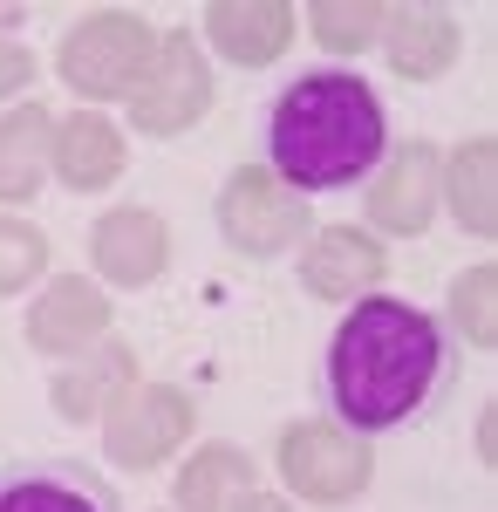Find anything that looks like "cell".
I'll return each instance as SVG.
<instances>
[{
  "mask_svg": "<svg viewBox=\"0 0 498 512\" xmlns=\"http://www.w3.org/2000/svg\"><path fill=\"white\" fill-rule=\"evenodd\" d=\"M458 383V342L437 315L396 294H362L321 355V396L335 424L355 437H383L423 424Z\"/></svg>",
  "mask_w": 498,
  "mask_h": 512,
  "instance_id": "obj_1",
  "label": "cell"
},
{
  "mask_svg": "<svg viewBox=\"0 0 498 512\" xmlns=\"http://www.w3.org/2000/svg\"><path fill=\"white\" fill-rule=\"evenodd\" d=\"M260 144L267 171L287 192H348L369 185L389 158V110L348 69H301L287 89H273Z\"/></svg>",
  "mask_w": 498,
  "mask_h": 512,
  "instance_id": "obj_2",
  "label": "cell"
},
{
  "mask_svg": "<svg viewBox=\"0 0 498 512\" xmlns=\"http://www.w3.org/2000/svg\"><path fill=\"white\" fill-rule=\"evenodd\" d=\"M151 55H157V28L144 14H130V7H96V14H82L76 28L62 35L55 76L69 82L76 96H89V103H116V96L137 89V76L151 69Z\"/></svg>",
  "mask_w": 498,
  "mask_h": 512,
  "instance_id": "obj_3",
  "label": "cell"
},
{
  "mask_svg": "<svg viewBox=\"0 0 498 512\" xmlns=\"http://www.w3.org/2000/svg\"><path fill=\"white\" fill-rule=\"evenodd\" d=\"M212 219H219L226 246H232V253H246V260H280V253H294V246L314 233L307 198L287 192L267 164H239L226 185H219Z\"/></svg>",
  "mask_w": 498,
  "mask_h": 512,
  "instance_id": "obj_4",
  "label": "cell"
},
{
  "mask_svg": "<svg viewBox=\"0 0 498 512\" xmlns=\"http://www.w3.org/2000/svg\"><path fill=\"white\" fill-rule=\"evenodd\" d=\"M273 458H280L287 492L307 499V506H348V499H362L369 478H376L369 437L342 431V424H328V417H301V424H287Z\"/></svg>",
  "mask_w": 498,
  "mask_h": 512,
  "instance_id": "obj_5",
  "label": "cell"
},
{
  "mask_svg": "<svg viewBox=\"0 0 498 512\" xmlns=\"http://www.w3.org/2000/svg\"><path fill=\"white\" fill-rule=\"evenodd\" d=\"M212 62H205V48L192 41V28H171V35H157V55L151 69L137 76V89L123 96L130 103V130H144V137H185L205 110H212Z\"/></svg>",
  "mask_w": 498,
  "mask_h": 512,
  "instance_id": "obj_6",
  "label": "cell"
},
{
  "mask_svg": "<svg viewBox=\"0 0 498 512\" xmlns=\"http://www.w3.org/2000/svg\"><path fill=\"white\" fill-rule=\"evenodd\" d=\"M198 424V403L178 383H137L103 410V451L130 472H157Z\"/></svg>",
  "mask_w": 498,
  "mask_h": 512,
  "instance_id": "obj_7",
  "label": "cell"
},
{
  "mask_svg": "<svg viewBox=\"0 0 498 512\" xmlns=\"http://www.w3.org/2000/svg\"><path fill=\"white\" fill-rule=\"evenodd\" d=\"M437 198H444V151L437 144H403L376 164V185H369V219L376 233H403L417 239L437 219Z\"/></svg>",
  "mask_w": 498,
  "mask_h": 512,
  "instance_id": "obj_8",
  "label": "cell"
},
{
  "mask_svg": "<svg viewBox=\"0 0 498 512\" xmlns=\"http://www.w3.org/2000/svg\"><path fill=\"white\" fill-rule=\"evenodd\" d=\"M0 512H123V499L82 458H28L0 472Z\"/></svg>",
  "mask_w": 498,
  "mask_h": 512,
  "instance_id": "obj_9",
  "label": "cell"
},
{
  "mask_svg": "<svg viewBox=\"0 0 498 512\" xmlns=\"http://www.w3.org/2000/svg\"><path fill=\"white\" fill-rule=\"evenodd\" d=\"M110 294L96 287V280H82V274H55L48 287L35 294V308H28V349L41 355H82V349H96L103 335H110Z\"/></svg>",
  "mask_w": 498,
  "mask_h": 512,
  "instance_id": "obj_10",
  "label": "cell"
},
{
  "mask_svg": "<svg viewBox=\"0 0 498 512\" xmlns=\"http://www.w3.org/2000/svg\"><path fill=\"white\" fill-rule=\"evenodd\" d=\"M389 274V253L383 239H369L362 226H314L301 246V287L307 294H321V301H362V294H376Z\"/></svg>",
  "mask_w": 498,
  "mask_h": 512,
  "instance_id": "obj_11",
  "label": "cell"
},
{
  "mask_svg": "<svg viewBox=\"0 0 498 512\" xmlns=\"http://www.w3.org/2000/svg\"><path fill=\"white\" fill-rule=\"evenodd\" d=\"M89 260L110 287H151L171 267V226L151 205H116L89 226Z\"/></svg>",
  "mask_w": 498,
  "mask_h": 512,
  "instance_id": "obj_12",
  "label": "cell"
},
{
  "mask_svg": "<svg viewBox=\"0 0 498 512\" xmlns=\"http://www.w3.org/2000/svg\"><path fill=\"white\" fill-rule=\"evenodd\" d=\"M294 7L287 0H212L205 7V35L212 48L239 62V69H273L280 55H287V41H294Z\"/></svg>",
  "mask_w": 498,
  "mask_h": 512,
  "instance_id": "obj_13",
  "label": "cell"
},
{
  "mask_svg": "<svg viewBox=\"0 0 498 512\" xmlns=\"http://www.w3.org/2000/svg\"><path fill=\"white\" fill-rule=\"evenodd\" d=\"M48 164H55V178L69 192H103V185L123 178L130 151H123V130L103 110H76V117H55V151H48Z\"/></svg>",
  "mask_w": 498,
  "mask_h": 512,
  "instance_id": "obj_14",
  "label": "cell"
},
{
  "mask_svg": "<svg viewBox=\"0 0 498 512\" xmlns=\"http://www.w3.org/2000/svg\"><path fill=\"white\" fill-rule=\"evenodd\" d=\"M383 48H389V69H396V76L430 82V76H444V69L458 62L464 28H458L451 7H389Z\"/></svg>",
  "mask_w": 498,
  "mask_h": 512,
  "instance_id": "obj_15",
  "label": "cell"
},
{
  "mask_svg": "<svg viewBox=\"0 0 498 512\" xmlns=\"http://www.w3.org/2000/svg\"><path fill=\"white\" fill-rule=\"evenodd\" d=\"M123 390H137V355L103 335L96 349L69 355V369L55 376V410H62L69 424H89V417H103Z\"/></svg>",
  "mask_w": 498,
  "mask_h": 512,
  "instance_id": "obj_16",
  "label": "cell"
},
{
  "mask_svg": "<svg viewBox=\"0 0 498 512\" xmlns=\"http://www.w3.org/2000/svg\"><path fill=\"white\" fill-rule=\"evenodd\" d=\"M48 151H55V110L48 103H21L0 117V205H28L48 178Z\"/></svg>",
  "mask_w": 498,
  "mask_h": 512,
  "instance_id": "obj_17",
  "label": "cell"
},
{
  "mask_svg": "<svg viewBox=\"0 0 498 512\" xmlns=\"http://www.w3.org/2000/svg\"><path fill=\"white\" fill-rule=\"evenodd\" d=\"M444 198H451L464 233H478V239L498 233V144L492 137H464L444 158Z\"/></svg>",
  "mask_w": 498,
  "mask_h": 512,
  "instance_id": "obj_18",
  "label": "cell"
},
{
  "mask_svg": "<svg viewBox=\"0 0 498 512\" xmlns=\"http://www.w3.org/2000/svg\"><path fill=\"white\" fill-rule=\"evenodd\" d=\"M253 485H260V472L239 444H205L178 472V512H239V499Z\"/></svg>",
  "mask_w": 498,
  "mask_h": 512,
  "instance_id": "obj_19",
  "label": "cell"
},
{
  "mask_svg": "<svg viewBox=\"0 0 498 512\" xmlns=\"http://www.w3.org/2000/svg\"><path fill=\"white\" fill-rule=\"evenodd\" d=\"M383 21L389 7H376V0H314L307 7V28L328 55H362L369 41H383Z\"/></svg>",
  "mask_w": 498,
  "mask_h": 512,
  "instance_id": "obj_20",
  "label": "cell"
},
{
  "mask_svg": "<svg viewBox=\"0 0 498 512\" xmlns=\"http://www.w3.org/2000/svg\"><path fill=\"white\" fill-rule=\"evenodd\" d=\"M451 321H458V335L471 349H498V267L492 260H478L471 274L451 280Z\"/></svg>",
  "mask_w": 498,
  "mask_h": 512,
  "instance_id": "obj_21",
  "label": "cell"
},
{
  "mask_svg": "<svg viewBox=\"0 0 498 512\" xmlns=\"http://www.w3.org/2000/svg\"><path fill=\"white\" fill-rule=\"evenodd\" d=\"M41 274H48V233H35L28 219L0 212V301L21 294V287H35Z\"/></svg>",
  "mask_w": 498,
  "mask_h": 512,
  "instance_id": "obj_22",
  "label": "cell"
},
{
  "mask_svg": "<svg viewBox=\"0 0 498 512\" xmlns=\"http://www.w3.org/2000/svg\"><path fill=\"white\" fill-rule=\"evenodd\" d=\"M28 76H35L28 41H14L7 28H0V103H7V96H21V89H28Z\"/></svg>",
  "mask_w": 498,
  "mask_h": 512,
  "instance_id": "obj_23",
  "label": "cell"
},
{
  "mask_svg": "<svg viewBox=\"0 0 498 512\" xmlns=\"http://www.w3.org/2000/svg\"><path fill=\"white\" fill-rule=\"evenodd\" d=\"M239 512H294V506H287L280 492H260V485H253V492L239 499Z\"/></svg>",
  "mask_w": 498,
  "mask_h": 512,
  "instance_id": "obj_24",
  "label": "cell"
}]
</instances>
